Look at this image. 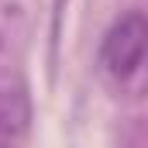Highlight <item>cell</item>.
Segmentation results:
<instances>
[{
	"mask_svg": "<svg viewBox=\"0 0 148 148\" xmlns=\"http://www.w3.org/2000/svg\"><path fill=\"white\" fill-rule=\"evenodd\" d=\"M145 38H148V28H145L141 14H124L107 31L103 48H100V66H103V73L110 76L117 86H127V83H134L141 76Z\"/></svg>",
	"mask_w": 148,
	"mask_h": 148,
	"instance_id": "1",
	"label": "cell"
},
{
	"mask_svg": "<svg viewBox=\"0 0 148 148\" xmlns=\"http://www.w3.org/2000/svg\"><path fill=\"white\" fill-rule=\"evenodd\" d=\"M14 124H21V121H14V97L7 90H0V141L14 138Z\"/></svg>",
	"mask_w": 148,
	"mask_h": 148,
	"instance_id": "2",
	"label": "cell"
}]
</instances>
